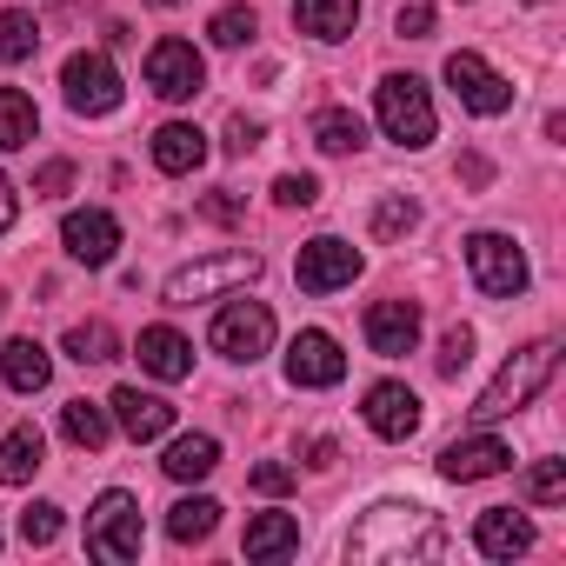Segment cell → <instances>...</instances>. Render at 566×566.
<instances>
[{"mask_svg": "<svg viewBox=\"0 0 566 566\" xmlns=\"http://www.w3.org/2000/svg\"><path fill=\"white\" fill-rule=\"evenodd\" d=\"M440 546H447L440 513H433V506H413V500H380V506H367V520L347 533V559H387V566H400V559H433Z\"/></svg>", "mask_w": 566, "mask_h": 566, "instance_id": "cell-1", "label": "cell"}, {"mask_svg": "<svg viewBox=\"0 0 566 566\" xmlns=\"http://www.w3.org/2000/svg\"><path fill=\"white\" fill-rule=\"evenodd\" d=\"M553 374H559V347H553V340H533V347H520V354H513V360H506V367H500L486 387H480V400L467 407V420H473V427H493V420L520 413V407H526V400H533V394L553 380Z\"/></svg>", "mask_w": 566, "mask_h": 566, "instance_id": "cell-2", "label": "cell"}, {"mask_svg": "<svg viewBox=\"0 0 566 566\" xmlns=\"http://www.w3.org/2000/svg\"><path fill=\"white\" fill-rule=\"evenodd\" d=\"M260 253H247V247H227V253H207V260H187V266H174L167 273V287H160V301L167 307H193V301H220V294H240V287H253L260 280Z\"/></svg>", "mask_w": 566, "mask_h": 566, "instance_id": "cell-3", "label": "cell"}, {"mask_svg": "<svg viewBox=\"0 0 566 566\" xmlns=\"http://www.w3.org/2000/svg\"><path fill=\"white\" fill-rule=\"evenodd\" d=\"M140 546H147L140 500H134V493H120V486H107V493L87 506V553H94V559H107V566H127V559H140Z\"/></svg>", "mask_w": 566, "mask_h": 566, "instance_id": "cell-4", "label": "cell"}, {"mask_svg": "<svg viewBox=\"0 0 566 566\" xmlns=\"http://www.w3.org/2000/svg\"><path fill=\"white\" fill-rule=\"evenodd\" d=\"M374 114H380V134L400 140V147H427L433 140V94L420 74H387L374 87Z\"/></svg>", "mask_w": 566, "mask_h": 566, "instance_id": "cell-5", "label": "cell"}, {"mask_svg": "<svg viewBox=\"0 0 566 566\" xmlns=\"http://www.w3.org/2000/svg\"><path fill=\"white\" fill-rule=\"evenodd\" d=\"M467 273H473V287L486 301H520L526 280H533V266H526L513 233H473L467 240Z\"/></svg>", "mask_w": 566, "mask_h": 566, "instance_id": "cell-6", "label": "cell"}, {"mask_svg": "<svg viewBox=\"0 0 566 566\" xmlns=\"http://www.w3.org/2000/svg\"><path fill=\"white\" fill-rule=\"evenodd\" d=\"M207 340H213V354H220V360L253 367V360L273 347V307H266V301H227V307L213 314Z\"/></svg>", "mask_w": 566, "mask_h": 566, "instance_id": "cell-7", "label": "cell"}, {"mask_svg": "<svg viewBox=\"0 0 566 566\" xmlns=\"http://www.w3.org/2000/svg\"><path fill=\"white\" fill-rule=\"evenodd\" d=\"M360 247H347L340 233H314L307 247H301V260H294V280H301V294H340V287H354L360 280Z\"/></svg>", "mask_w": 566, "mask_h": 566, "instance_id": "cell-8", "label": "cell"}, {"mask_svg": "<svg viewBox=\"0 0 566 566\" xmlns=\"http://www.w3.org/2000/svg\"><path fill=\"white\" fill-rule=\"evenodd\" d=\"M61 87H67V107L74 114H87V120H101V114H114L120 107V74H114V61L107 54H67V67H61Z\"/></svg>", "mask_w": 566, "mask_h": 566, "instance_id": "cell-9", "label": "cell"}, {"mask_svg": "<svg viewBox=\"0 0 566 566\" xmlns=\"http://www.w3.org/2000/svg\"><path fill=\"white\" fill-rule=\"evenodd\" d=\"M147 87H154L160 101H174V107L193 101V94L207 87V61H200V48H193V41H174V34L154 41V48H147Z\"/></svg>", "mask_w": 566, "mask_h": 566, "instance_id": "cell-10", "label": "cell"}, {"mask_svg": "<svg viewBox=\"0 0 566 566\" xmlns=\"http://www.w3.org/2000/svg\"><path fill=\"white\" fill-rule=\"evenodd\" d=\"M447 87H453V94H460V107H467V114H480V120H493V114H506V107H513V81H506V74H493V67H486L480 54H467V48H460V54H447Z\"/></svg>", "mask_w": 566, "mask_h": 566, "instance_id": "cell-11", "label": "cell"}, {"mask_svg": "<svg viewBox=\"0 0 566 566\" xmlns=\"http://www.w3.org/2000/svg\"><path fill=\"white\" fill-rule=\"evenodd\" d=\"M506 467H513V447L493 440V433H460V440L440 447V480H453V486L493 480V473H506Z\"/></svg>", "mask_w": 566, "mask_h": 566, "instance_id": "cell-12", "label": "cell"}, {"mask_svg": "<svg viewBox=\"0 0 566 566\" xmlns=\"http://www.w3.org/2000/svg\"><path fill=\"white\" fill-rule=\"evenodd\" d=\"M287 380H294V387H340V380H347V354H340V340H334L327 327L294 334V347H287Z\"/></svg>", "mask_w": 566, "mask_h": 566, "instance_id": "cell-13", "label": "cell"}, {"mask_svg": "<svg viewBox=\"0 0 566 566\" xmlns=\"http://www.w3.org/2000/svg\"><path fill=\"white\" fill-rule=\"evenodd\" d=\"M61 247H67L81 266H107L114 247H120V220H114L107 207H74V213L61 220Z\"/></svg>", "mask_w": 566, "mask_h": 566, "instance_id": "cell-14", "label": "cell"}, {"mask_svg": "<svg viewBox=\"0 0 566 566\" xmlns=\"http://www.w3.org/2000/svg\"><path fill=\"white\" fill-rule=\"evenodd\" d=\"M360 413H367V427H374L380 440H413V433H420V394H413L407 380H374Z\"/></svg>", "mask_w": 566, "mask_h": 566, "instance_id": "cell-15", "label": "cell"}, {"mask_svg": "<svg viewBox=\"0 0 566 566\" xmlns=\"http://www.w3.org/2000/svg\"><path fill=\"white\" fill-rule=\"evenodd\" d=\"M367 347H374L380 360L413 354V347H420V307H413V301H374V307H367Z\"/></svg>", "mask_w": 566, "mask_h": 566, "instance_id": "cell-16", "label": "cell"}, {"mask_svg": "<svg viewBox=\"0 0 566 566\" xmlns=\"http://www.w3.org/2000/svg\"><path fill=\"white\" fill-rule=\"evenodd\" d=\"M107 413H114V427H120L127 440H160V433H174V407H167L160 394H140V387H114Z\"/></svg>", "mask_w": 566, "mask_h": 566, "instance_id": "cell-17", "label": "cell"}, {"mask_svg": "<svg viewBox=\"0 0 566 566\" xmlns=\"http://www.w3.org/2000/svg\"><path fill=\"white\" fill-rule=\"evenodd\" d=\"M134 354H140V367H147L154 380H167V387L193 374V340H187V334H174V327H140Z\"/></svg>", "mask_w": 566, "mask_h": 566, "instance_id": "cell-18", "label": "cell"}, {"mask_svg": "<svg viewBox=\"0 0 566 566\" xmlns=\"http://www.w3.org/2000/svg\"><path fill=\"white\" fill-rule=\"evenodd\" d=\"M473 546H480L486 559H513V553L533 546V520L513 513V506H486V513L473 520Z\"/></svg>", "mask_w": 566, "mask_h": 566, "instance_id": "cell-19", "label": "cell"}, {"mask_svg": "<svg viewBox=\"0 0 566 566\" xmlns=\"http://www.w3.org/2000/svg\"><path fill=\"white\" fill-rule=\"evenodd\" d=\"M200 160H207V134H200L193 120H167V127L154 134V167H160V174L180 180V174H193Z\"/></svg>", "mask_w": 566, "mask_h": 566, "instance_id": "cell-20", "label": "cell"}, {"mask_svg": "<svg viewBox=\"0 0 566 566\" xmlns=\"http://www.w3.org/2000/svg\"><path fill=\"white\" fill-rule=\"evenodd\" d=\"M294 28L314 41H347L360 28V0H294Z\"/></svg>", "mask_w": 566, "mask_h": 566, "instance_id": "cell-21", "label": "cell"}, {"mask_svg": "<svg viewBox=\"0 0 566 566\" xmlns=\"http://www.w3.org/2000/svg\"><path fill=\"white\" fill-rule=\"evenodd\" d=\"M240 553L247 559H287V553H301V520L294 513H260V520H247Z\"/></svg>", "mask_w": 566, "mask_h": 566, "instance_id": "cell-22", "label": "cell"}, {"mask_svg": "<svg viewBox=\"0 0 566 566\" xmlns=\"http://www.w3.org/2000/svg\"><path fill=\"white\" fill-rule=\"evenodd\" d=\"M41 460H48V440H41L34 420H21L8 440H0V486H28L41 473Z\"/></svg>", "mask_w": 566, "mask_h": 566, "instance_id": "cell-23", "label": "cell"}, {"mask_svg": "<svg viewBox=\"0 0 566 566\" xmlns=\"http://www.w3.org/2000/svg\"><path fill=\"white\" fill-rule=\"evenodd\" d=\"M213 467H220V440H213V433H180V440L167 447V460H160V473H167V480H180V486L207 480Z\"/></svg>", "mask_w": 566, "mask_h": 566, "instance_id": "cell-24", "label": "cell"}, {"mask_svg": "<svg viewBox=\"0 0 566 566\" xmlns=\"http://www.w3.org/2000/svg\"><path fill=\"white\" fill-rule=\"evenodd\" d=\"M0 374H8L14 394H41L54 380V360H48L41 340H8V347H0Z\"/></svg>", "mask_w": 566, "mask_h": 566, "instance_id": "cell-25", "label": "cell"}, {"mask_svg": "<svg viewBox=\"0 0 566 566\" xmlns=\"http://www.w3.org/2000/svg\"><path fill=\"white\" fill-rule=\"evenodd\" d=\"M314 147L321 154H360L367 147V120L354 107H321L314 114Z\"/></svg>", "mask_w": 566, "mask_h": 566, "instance_id": "cell-26", "label": "cell"}, {"mask_svg": "<svg viewBox=\"0 0 566 566\" xmlns=\"http://www.w3.org/2000/svg\"><path fill=\"white\" fill-rule=\"evenodd\" d=\"M61 433H67L81 453H101V447L114 440V413L94 407V400H67V407H61Z\"/></svg>", "mask_w": 566, "mask_h": 566, "instance_id": "cell-27", "label": "cell"}, {"mask_svg": "<svg viewBox=\"0 0 566 566\" xmlns=\"http://www.w3.org/2000/svg\"><path fill=\"white\" fill-rule=\"evenodd\" d=\"M34 134H41V107L21 87H0V147L21 154V147H34Z\"/></svg>", "mask_w": 566, "mask_h": 566, "instance_id": "cell-28", "label": "cell"}, {"mask_svg": "<svg viewBox=\"0 0 566 566\" xmlns=\"http://www.w3.org/2000/svg\"><path fill=\"white\" fill-rule=\"evenodd\" d=\"M213 526H220V500H207V493H187V500L167 506V539H180V546L207 539Z\"/></svg>", "mask_w": 566, "mask_h": 566, "instance_id": "cell-29", "label": "cell"}, {"mask_svg": "<svg viewBox=\"0 0 566 566\" xmlns=\"http://www.w3.org/2000/svg\"><path fill=\"white\" fill-rule=\"evenodd\" d=\"M34 48H41V21L28 8H0V61L21 67V61H34Z\"/></svg>", "mask_w": 566, "mask_h": 566, "instance_id": "cell-30", "label": "cell"}, {"mask_svg": "<svg viewBox=\"0 0 566 566\" xmlns=\"http://www.w3.org/2000/svg\"><path fill=\"white\" fill-rule=\"evenodd\" d=\"M67 360H81V367H107V360H120V334H114L107 321H81V327L67 334Z\"/></svg>", "mask_w": 566, "mask_h": 566, "instance_id": "cell-31", "label": "cell"}, {"mask_svg": "<svg viewBox=\"0 0 566 566\" xmlns=\"http://www.w3.org/2000/svg\"><path fill=\"white\" fill-rule=\"evenodd\" d=\"M253 34H260L253 8H220V14L207 21V41H213V48H247Z\"/></svg>", "mask_w": 566, "mask_h": 566, "instance_id": "cell-32", "label": "cell"}, {"mask_svg": "<svg viewBox=\"0 0 566 566\" xmlns=\"http://www.w3.org/2000/svg\"><path fill=\"white\" fill-rule=\"evenodd\" d=\"M413 227H420V207H413L407 193H387V200L374 207V233H380V240H400V233H413Z\"/></svg>", "mask_w": 566, "mask_h": 566, "instance_id": "cell-33", "label": "cell"}, {"mask_svg": "<svg viewBox=\"0 0 566 566\" xmlns=\"http://www.w3.org/2000/svg\"><path fill=\"white\" fill-rule=\"evenodd\" d=\"M526 500H533V506H559V500H566V460H539V467L526 473Z\"/></svg>", "mask_w": 566, "mask_h": 566, "instance_id": "cell-34", "label": "cell"}, {"mask_svg": "<svg viewBox=\"0 0 566 566\" xmlns=\"http://www.w3.org/2000/svg\"><path fill=\"white\" fill-rule=\"evenodd\" d=\"M21 539H28V546H54V539H61V506H54V500H34V506L21 513Z\"/></svg>", "mask_w": 566, "mask_h": 566, "instance_id": "cell-35", "label": "cell"}, {"mask_svg": "<svg viewBox=\"0 0 566 566\" xmlns=\"http://www.w3.org/2000/svg\"><path fill=\"white\" fill-rule=\"evenodd\" d=\"M467 360H473V327H447V334H440V374L453 380Z\"/></svg>", "mask_w": 566, "mask_h": 566, "instance_id": "cell-36", "label": "cell"}, {"mask_svg": "<svg viewBox=\"0 0 566 566\" xmlns=\"http://www.w3.org/2000/svg\"><path fill=\"white\" fill-rule=\"evenodd\" d=\"M273 200H280V207H314V200H321V180H314V174H280V180H273Z\"/></svg>", "mask_w": 566, "mask_h": 566, "instance_id": "cell-37", "label": "cell"}, {"mask_svg": "<svg viewBox=\"0 0 566 566\" xmlns=\"http://www.w3.org/2000/svg\"><path fill=\"white\" fill-rule=\"evenodd\" d=\"M294 480H301V473H294L287 460H260V467H253V493H294Z\"/></svg>", "mask_w": 566, "mask_h": 566, "instance_id": "cell-38", "label": "cell"}, {"mask_svg": "<svg viewBox=\"0 0 566 566\" xmlns=\"http://www.w3.org/2000/svg\"><path fill=\"white\" fill-rule=\"evenodd\" d=\"M67 187H74V160H48V167L34 174V193H41V200H61Z\"/></svg>", "mask_w": 566, "mask_h": 566, "instance_id": "cell-39", "label": "cell"}, {"mask_svg": "<svg viewBox=\"0 0 566 566\" xmlns=\"http://www.w3.org/2000/svg\"><path fill=\"white\" fill-rule=\"evenodd\" d=\"M260 134H266L260 120H247V114H233V120H227V140H220V147H227V154H253V147H260Z\"/></svg>", "mask_w": 566, "mask_h": 566, "instance_id": "cell-40", "label": "cell"}, {"mask_svg": "<svg viewBox=\"0 0 566 566\" xmlns=\"http://www.w3.org/2000/svg\"><path fill=\"white\" fill-rule=\"evenodd\" d=\"M407 41H427L433 34V8H427V0H413V8H400V21H394Z\"/></svg>", "mask_w": 566, "mask_h": 566, "instance_id": "cell-41", "label": "cell"}, {"mask_svg": "<svg viewBox=\"0 0 566 566\" xmlns=\"http://www.w3.org/2000/svg\"><path fill=\"white\" fill-rule=\"evenodd\" d=\"M200 213H207L213 227H233V220H240V200H233V193L220 187V193H207V200H200Z\"/></svg>", "mask_w": 566, "mask_h": 566, "instance_id": "cell-42", "label": "cell"}, {"mask_svg": "<svg viewBox=\"0 0 566 566\" xmlns=\"http://www.w3.org/2000/svg\"><path fill=\"white\" fill-rule=\"evenodd\" d=\"M14 213H21V207H14V180H8V174H0V233H8V227H14Z\"/></svg>", "mask_w": 566, "mask_h": 566, "instance_id": "cell-43", "label": "cell"}, {"mask_svg": "<svg viewBox=\"0 0 566 566\" xmlns=\"http://www.w3.org/2000/svg\"><path fill=\"white\" fill-rule=\"evenodd\" d=\"M460 174H467V187H486V160H480V154H467Z\"/></svg>", "mask_w": 566, "mask_h": 566, "instance_id": "cell-44", "label": "cell"}, {"mask_svg": "<svg viewBox=\"0 0 566 566\" xmlns=\"http://www.w3.org/2000/svg\"><path fill=\"white\" fill-rule=\"evenodd\" d=\"M334 453H340L334 440H314V447H307V467H334Z\"/></svg>", "mask_w": 566, "mask_h": 566, "instance_id": "cell-45", "label": "cell"}, {"mask_svg": "<svg viewBox=\"0 0 566 566\" xmlns=\"http://www.w3.org/2000/svg\"><path fill=\"white\" fill-rule=\"evenodd\" d=\"M154 8H187V0H154Z\"/></svg>", "mask_w": 566, "mask_h": 566, "instance_id": "cell-46", "label": "cell"}, {"mask_svg": "<svg viewBox=\"0 0 566 566\" xmlns=\"http://www.w3.org/2000/svg\"><path fill=\"white\" fill-rule=\"evenodd\" d=\"M526 8H546V0H526Z\"/></svg>", "mask_w": 566, "mask_h": 566, "instance_id": "cell-47", "label": "cell"}]
</instances>
